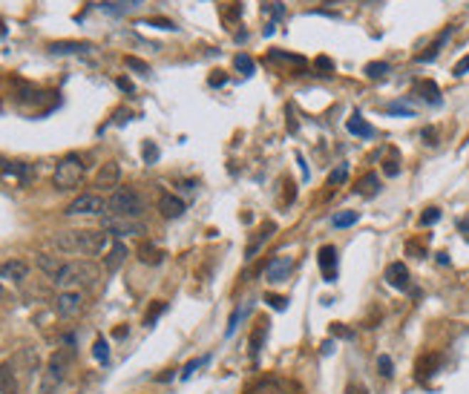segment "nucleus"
<instances>
[{
  "label": "nucleus",
  "mask_w": 469,
  "mask_h": 394,
  "mask_svg": "<svg viewBox=\"0 0 469 394\" xmlns=\"http://www.w3.org/2000/svg\"><path fill=\"white\" fill-rule=\"evenodd\" d=\"M96 279H98V268L90 259H72L61 265V271L52 276V285L58 291H78L81 285H93Z\"/></svg>",
  "instance_id": "1"
},
{
  "label": "nucleus",
  "mask_w": 469,
  "mask_h": 394,
  "mask_svg": "<svg viewBox=\"0 0 469 394\" xmlns=\"http://www.w3.org/2000/svg\"><path fill=\"white\" fill-rule=\"evenodd\" d=\"M144 213V202L133 187H115L107 199V216H121V219H138Z\"/></svg>",
  "instance_id": "2"
},
{
  "label": "nucleus",
  "mask_w": 469,
  "mask_h": 394,
  "mask_svg": "<svg viewBox=\"0 0 469 394\" xmlns=\"http://www.w3.org/2000/svg\"><path fill=\"white\" fill-rule=\"evenodd\" d=\"M69 363H72V351L69 348H61L49 357L46 368H43V377H41V394H55L69 371Z\"/></svg>",
  "instance_id": "3"
},
{
  "label": "nucleus",
  "mask_w": 469,
  "mask_h": 394,
  "mask_svg": "<svg viewBox=\"0 0 469 394\" xmlns=\"http://www.w3.org/2000/svg\"><path fill=\"white\" fill-rule=\"evenodd\" d=\"M84 170L87 165L78 159V155H63V159L55 165V173H52V185L58 190H75L84 179Z\"/></svg>",
  "instance_id": "4"
},
{
  "label": "nucleus",
  "mask_w": 469,
  "mask_h": 394,
  "mask_svg": "<svg viewBox=\"0 0 469 394\" xmlns=\"http://www.w3.org/2000/svg\"><path fill=\"white\" fill-rule=\"evenodd\" d=\"M107 210V199L101 193H81L66 204V216H101Z\"/></svg>",
  "instance_id": "5"
},
{
  "label": "nucleus",
  "mask_w": 469,
  "mask_h": 394,
  "mask_svg": "<svg viewBox=\"0 0 469 394\" xmlns=\"http://www.w3.org/2000/svg\"><path fill=\"white\" fill-rule=\"evenodd\" d=\"M84 311V294L81 291H58L55 296V313L61 320H72Z\"/></svg>",
  "instance_id": "6"
},
{
  "label": "nucleus",
  "mask_w": 469,
  "mask_h": 394,
  "mask_svg": "<svg viewBox=\"0 0 469 394\" xmlns=\"http://www.w3.org/2000/svg\"><path fill=\"white\" fill-rule=\"evenodd\" d=\"M104 230L110 236H141L144 224L138 219H121V216H104Z\"/></svg>",
  "instance_id": "7"
},
{
  "label": "nucleus",
  "mask_w": 469,
  "mask_h": 394,
  "mask_svg": "<svg viewBox=\"0 0 469 394\" xmlns=\"http://www.w3.org/2000/svg\"><path fill=\"white\" fill-rule=\"evenodd\" d=\"M274 233H277V224H274V222H265L262 227H257V230L251 233V239H248V245H245V259H248V262L268 245V239H271Z\"/></svg>",
  "instance_id": "8"
},
{
  "label": "nucleus",
  "mask_w": 469,
  "mask_h": 394,
  "mask_svg": "<svg viewBox=\"0 0 469 394\" xmlns=\"http://www.w3.org/2000/svg\"><path fill=\"white\" fill-rule=\"evenodd\" d=\"M118 182H121V167L115 162H107V165L98 167V173H96V187L98 190H115Z\"/></svg>",
  "instance_id": "9"
},
{
  "label": "nucleus",
  "mask_w": 469,
  "mask_h": 394,
  "mask_svg": "<svg viewBox=\"0 0 469 394\" xmlns=\"http://www.w3.org/2000/svg\"><path fill=\"white\" fill-rule=\"evenodd\" d=\"M291 271H294V259L291 256H277L265 268V282H285L291 276Z\"/></svg>",
  "instance_id": "10"
},
{
  "label": "nucleus",
  "mask_w": 469,
  "mask_h": 394,
  "mask_svg": "<svg viewBox=\"0 0 469 394\" xmlns=\"http://www.w3.org/2000/svg\"><path fill=\"white\" fill-rule=\"evenodd\" d=\"M317 259H320L323 279L326 282H337V248L334 245H323L320 254H317Z\"/></svg>",
  "instance_id": "11"
},
{
  "label": "nucleus",
  "mask_w": 469,
  "mask_h": 394,
  "mask_svg": "<svg viewBox=\"0 0 469 394\" xmlns=\"http://www.w3.org/2000/svg\"><path fill=\"white\" fill-rule=\"evenodd\" d=\"M52 245H55V251H61V254H78V248H81V230L55 233V236H52Z\"/></svg>",
  "instance_id": "12"
},
{
  "label": "nucleus",
  "mask_w": 469,
  "mask_h": 394,
  "mask_svg": "<svg viewBox=\"0 0 469 394\" xmlns=\"http://www.w3.org/2000/svg\"><path fill=\"white\" fill-rule=\"evenodd\" d=\"M29 276V262L24 259H9V262H0V279H9V282H24Z\"/></svg>",
  "instance_id": "13"
},
{
  "label": "nucleus",
  "mask_w": 469,
  "mask_h": 394,
  "mask_svg": "<svg viewBox=\"0 0 469 394\" xmlns=\"http://www.w3.org/2000/svg\"><path fill=\"white\" fill-rule=\"evenodd\" d=\"M386 282L392 288H398V291H406L409 288V268L403 262H392L386 268Z\"/></svg>",
  "instance_id": "14"
},
{
  "label": "nucleus",
  "mask_w": 469,
  "mask_h": 394,
  "mask_svg": "<svg viewBox=\"0 0 469 394\" xmlns=\"http://www.w3.org/2000/svg\"><path fill=\"white\" fill-rule=\"evenodd\" d=\"M159 213H162L165 219H179V216L185 213V202H182L179 196H173V193H162V199H159Z\"/></svg>",
  "instance_id": "15"
},
{
  "label": "nucleus",
  "mask_w": 469,
  "mask_h": 394,
  "mask_svg": "<svg viewBox=\"0 0 469 394\" xmlns=\"http://www.w3.org/2000/svg\"><path fill=\"white\" fill-rule=\"evenodd\" d=\"M0 394H21V385H18L12 363H0Z\"/></svg>",
  "instance_id": "16"
},
{
  "label": "nucleus",
  "mask_w": 469,
  "mask_h": 394,
  "mask_svg": "<svg viewBox=\"0 0 469 394\" xmlns=\"http://www.w3.org/2000/svg\"><path fill=\"white\" fill-rule=\"evenodd\" d=\"M265 337H268V323L259 320V323L254 326L251 337H248V351H251V357H259V351H262V346H265Z\"/></svg>",
  "instance_id": "17"
},
{
  "label": "nucleus",
  "mask_w": 469,
  "mask_h": 394,
  "mask_svg": "<svg viewBox=\"0 0 469 394\" xmlns=\"http://www.w3.org/2000/svg\"><path fill=\"white\" fill-rule=\"evenodd\" d=\"M452 32H455V26H446V29H443V32H440V35H438V38H435L432 43H429V49L418 55V61H421V63H426V61H432V58H435V55H438V52L443 49V43H446V41L452 38Z\"/></svg>",
  "instance_id": "18"
},
{
  "label": "nucleus",
  "mask_w": 469,
  "mask_h": 394,
  "mask_svg": "<svg viewBox=\"0 0 469 394\" xmlns=\"http://www.w3.org/2000/svg\"><path fill=\"white\" fill-rule=\"evenodd\" d=\"M130 254H127V248L121 245V242H115L110 251H107V256H104V268L113 274V271H118L121 265H124V259H127Z\"/></svg>",
  "instance_id": "19"
},
{
  "label": "nucleus",
  "mask_w": 469,
  "mask_h": 394,
  "mask_svg": "<svg viewBox=\"0 0 469 394\" xmlns=\"http://www.w3.org/2000/svg\"><path fill=\"white\" fill-rule=\"evenodd\" d=\"M360 196H366V199H371V196H377L380 193V179H377V173H366L360 182H357V187H354Z\"/></svg>",
  "instance_id": "20"
},
{
  "label": "nucleus",
  "mask_w": 469,
  "mask_h": 394,
  "mask_svg": "<svg viewBox=\"0 0 469 394\" xmlns=\"http://www.w3.org/2000/svg\"><path fill=\"white\" fill-rule=\"evenodd\" d=\"M138 259H141L144 265H162V262H165V251L155 248V245H141V248H138Z\"/></svg>",
  "instance_id": "21"
},
{
  "label": "nucleus",
  "mask_w": 469,
  "mask_h": 394,
  "mask_svg": "<svg viewBox=\"0 0 469 394\" xmlns=\"http://www.w3.org/2000/svg\"><path fill=\"white\" fill-rule=\"evenodd\" d=\"M415 90L421 93V98H423L426 104H440V90H438L435 81H418Z\"/></svg>",
  "instance_id": "22"
},
{
  "label": "nucleus",
  "mask_w": 469,
  "mask_h": 394,
  "mask_svg": "<svg viewBox=\"0 0 469 394\" xmlns=\"http://www.w3.org/2000/svg\"><path fill=\"white\" fill-rule=\"evenodd\" d=\"M349 133H351V135H363V138H371V135H374V130H371V127L363 121V115H357V113L349 118Z\"/></svg>",
  "instance_id": "23"
},
{
  "label": "nucleus",
  "mask_w": 469,
  "mask_h": 394,
  "mask_svg": "<svg viewBox=\"0 0 469 394\" xmlns=\"http://www.w3.org/2000/svg\"><path fill=\"white\" fill-rule=\"evenodd\" d=\"M61 265H63V262H61L58 256H49V254H41V256H38V268H41V271H43L49 279H52V276L61 271Z\"/></svg>",
  "instance_id": "24"
},
{
  "label": "nucleus",
  "mask_w": 469,
  "mask_h": 394,
  "mask_svg": "<svg viewBox=\"0 0 469 394\" xmlns=\"http://www.w3.org/2000/svg\"><path fill=\"white\" fill-rule=\"evenodd\" d=\"M55 55H66V52H87L90 49V43H72V41H58V43H52L49 46Z\"/></svg>",
  "instance_id": "25"
},
{
  "label": "nucleus",
  "mask_w": 469,
  "mask_h": 394,
  "mask_svg": "<svg viewBox=\"0 0 469 394\" xmlns=\"http://www.w3.org/2000/svg\"><path fill=\"white\" fill-rule=\"evenodd\" d=\"M233 66H237V72H242V75H254V69H257L254 58L245 55V52H239L237 58H233Z\"/></svg>",
  "instance_id": "26"
},
{
  "label": "nucleus",
  "mask_w": 469,
  "mask_h": 394,
  "mask_svg": "<svg viewBox=\"0 0 469 394\" xmlns=\"http://www.w3.org/2000/svg\"><path fill=\"white\" fill-rule=\"evenodd\" d=\"M357 219H360V216H357V210H340V213H334L331 224H334V227H351Z\"/></svg>",
  "instance_id": "27"
},
{
  "label": "nucleus",
  "mask_w": 469,
  "mask_h": 394,
  "mask_svg": "<svg viewBox=\"0 0 469 394\" xmlns=\"http://www.w3.org/2000/svg\"><path fill=\"white\" fill-rule=\"evenodd\" d=\"M377 371H380V377H392L395 374V363H392V357H388V354H380L377 357Z\"/></svg>",
  "instance_id": "28"
},
{
  "label": "nucleus",
  "mask_w": 469,
  "mask_h": 394,
  "mask_svg": "<svg viewBox=\"0 0 469 394\" xmlns=\"http://www.w3.org/2000/svg\"><path fill=\"white\" fill-rule=\"evenodd\" d=\"M388 72V63L386 61H371V63H366V75L368 78H383Z\"/></svg>",
  "instance_id": "29"
},
{
  "label": "nucleus",
  "mask_w": 469,
  "mask_h": 394,
  "mask_svg": "<svg viewBox=\"0 0 469 394\" xmlns=\"http://www.w3.org/2000/svg\"><path fill=\"white\" fill-rule=\"evenodd\" d=\"M346 176H349V165H337V167L331 170V176H329V187L343 185V182H346Z\"/></svg>",
  "instance_id": "30"
},
{
  "label": "nucleus",
  "mask_w": 469,
  "mask_h": 394,
  "mask_svg": "<svg viewBox=\"0 0 469 394\" xmlns=\"http://www.w3.org/2000/svg\"><path fill=\"white\" fill-rule=\"evenodd\" d=\"M165 308H168L165 302H155V305H153V308L147 311V317H144V326H153V323H155V320H159L162 313H165Z\"/></svg>",
  "instance_id": "31"
},
{
  "label": "nucleus",
  "mask_w": 469,
  "mask_h": 394,
  "mask_svg": "<svg viewBox=\"0 0 469 394\" xmlns=\"http://www.w3.org/2000/svg\"><path fill=\"white\" fill-rule=\"evenodd\" d=\"M93 354H96V360H101V363H107L110 360V348H107V340H96V346H93Z\"/></svg>",
  "instance_id": "32"
},
{
  "label": "nucleus",
  "mask_w": 469,
  "mask_h": 394,
  "mask_svg": "<svg viewBox=\"0 0 469 394\" xmlns=\"http://www.w3.org/2000/svg\"><path fill=\"white\" fill-rule=\"evenodd\" d=\"M435 366H438V357H423V360L418 363V374H421V377H426V374H435V371H432Z\"/></svg>",
  "instance_id": "33"
},
{
  "label": "nucleus",
  "mask_w": 469,
  "mask_h": 394,
  "mask_svg": "<svg viewBox=\"0 0 469 394\" xmlns=\"http://www.w3.org/2000/svg\"><path fill=\"white\" fill-rule=\"evenodd\" d=\"M383 173H386V176H398V173H401L398 155H392V159H386V162H383Z\"/></svg>",
  "instance_id": "34"
},
{
  "label": "nucleus",
  "mask_w": 469,
  "mask_h": 394,
  "mask_svg": "<svg viewBox=\"0 0 469 394\" xmlns=\"http://www.w3.org/2000/svg\"><path fill=\"white\" fill-rule=\"evenodd\" d=\"M438 219H440V207H426V213L421 216V224L429 227V224H435Z\"/></svg>",
  "instance_id": "35"
},
{
  "label": "nucleus",
  "mask_w": 469,
  "mask_h": 394,
  "mask_svg": "<svg viewBox=\"0 0 469 394\" xmlns=\"http://www.w3.org/2000/svg\"><path fill=\"white\" fill-rule=\"evenodd\" d=\"M265 302H268L274 311H285V308H288V299H285V296H279V294H268V296H265Z\"/></svg>",
  "instance_id": "36"
},
{
  "label": "nucleus",
  "mask_w": 469,
  "mask_h": 394,
  "mask_svg": "<svg viewBox=\"0 0 469 394\" xmlns=\"http://www.w3.org/2000/svg\"><path fill=\"white\" fill-rule=\"evenodd\" d=\"M331 337H340V340H354V331H351V328H346L343 323H334V326H331Z\"/></svg>",
  "instance_id": "37"
},
{
  "label": "nucleus",
  "mask_w": 469,
  "mask_h": 394,
  "mask_svg": "<svg viewBox=\"0 0 469 394\" xmlns=\"http://www.w3.org/2000/svg\"><path fill=\"white\" fill-rule=\"evenodd\" d=\"M242 313H245V308H237V311L230 313V323H227V337H230L233 331L239 328V320H242Z\"/></svg>",
  "instance_id": "38"
},
{
  "label": "nucleus",
  "mask_w": 469,
  "mask_h": 394,
  "mask_svg": "<svg viewBox=\"0 0 469 394\" xmlns=\"http://www.w3.org/2000/svg\"><path fill=\"white\" fill-rule=\"evenodd\" d=\"M205 363H207V357H205V360H193V363H187V366H185V371H182V380H187V377H190L199 366H205Z\"/></svg>",
  "instance_id": "39"
},
{
  "label": "nucleus",
  "mask_w": 469,
  "mask_h": 394,
  "mask_svg": "<svg viewBox=\"0 0 469 394\" xmlns=\"http://www.w3.org/2000/svg\"><path fill=\"white\" fill-rule=\"evenodd\" d=\"M466 72H469V55H466V58H460V61L455 63L452 75H458V78H460V75H466Z\"/></svg>",
  "instance_id": "40"
},
{
  "label": "nucleus",
  "mask_w": 469,
  "mask_h": 394,
  "mask_svg": "<svg viewBox=\"0 0 469 394\" xmlns=\"http://www.w3.org/2000/svg\"><path fill=\"white\" fill-rule=\"evenodd\" d=\"M388 113H401V115H415V110H412V107H406V104H392V107H388Z\"/></svg>",
  "instance_id": "41"
},
{
  "label": "nucleus",
  "mask_w": 469,
  "mask_h": 394,
  "mask_svg": "<svg viewBox=\"0 0 469 394\" xmlns=\"http://www.w3.org/2000/svg\"><path fill=\"white\" fill-rule=\"evenodd\" d=\"M124 63H127V66H133V69H138V72H147V63H144V61H138V58H124Z\"/></svg>",
  "instance_id": "42"
},
{
  "label": "nucleus",
  "mask_w": 469,
  "mask_h": 394,
  "mask_svg": "<svg viewBox=\"0 0 469 394\" xmlns=\"http://www.w3.org/2000/svg\"><path fill=\"white\" fill-rule=\"evenodd\" d=\"M346 394H368V391H366L363 385H357V383H349V385H346Z\"/></svg>",
  "instance_id": "43"
},
{
  "label": "nucleus",
  "mask_w": 469,
  "mask_h": 394,
  "mask_svg": "<svg viewBox=\"0 0 469 394\" xmlns=\"http://www.w3.org/2000/svg\"><path fill=\"white\" fill-rule=\"evenodd\" d=\"M155 155H159V150H155V147H150V144H147V147H144V159H147V162H153Z\"/></svg>",
  "instance_id": "44"
},
{
  "label": "nucleus",
  "mask_w": 469,
  "mask_h": 394,
  "mask_svg": "<svg viewBox=\"0 0 469 394\" xmlns=\"http://www.w3.org/2000/svg\"><path fill=\"white\" fill-rule=\"evenodd\" d=\"M317 66L326 69V75H331V61L329 58H317Z\"/></svg>",
  "instance_id": "45"
},
{
  "label": "nucleus",
  "mask_w": 469,
  "mask_h": 394,
  "mask_svg": "<svg viewBox=\"0 0 469 394\" xmlns=\"http://www.w3.org/2000/svg\"><path fill=\"white\" fill-rule=\"evenodd\" d=\"M423 138H426V144H438V141H435V130H432V127H426V130H423Z\"/></svg>",
  "instance_id": "46"
},
{
  "label": "nucleus",
  "mask_w": 469,
  "mask_h": 394,
  "mask_svg": "<svg viewBox=\"0 0 469 394\" xmlns=\"http://www.w3.org/2000/svg\"><path fill=\"white\" fill-rule=\"evenodd\" d=\"M225 81H227L225 75H213V78H210V84H213V87H219V84H225Z\"/></svg>",
  "instance_id": "47"
},
{
  "label": "nucleus",
  "mask_w": 469,
  "mask_h": 394,
  "mask_svg": "<svg viewBox=\"0 0 469 394\" xmlns=\"http://www.w3.org/2000/svg\"><path fill=\"white\" fill-rule=\"evenodd\" d=\"M118 87H121V90H130V93H133V84H130V81H124V78H121V81H118Z\"/></svg>",
  "instance_id": "48"
},
{
  "label": "nucleus",
  "mask_w": 469,
  "mask_h": 394,
  "mask_svg": "<svg viewBox=\"0 0 469 394\" xmlns=\"http://www.w3.org/2000/svg\"><path fill=\"white\" fill-rule=\"evenodd\" d=\"M6 165H9L6 159H0V176H4V170H6Z\"/></svg>",
  "instance_id": "49"
},
{
  "label": "nucleus",
  "mask_w": 469,
  "mask_h": 394,
  "mask_svg": "<svg viewBox=\"0 0 469 394\" xmlns=\"http://www.w3.org/2000/svg\"><path fill=\"white\" fill-rule=\"evenodd\" d=\"M6 299V291H4V285H0V302H4Z\"/></svg>",
  "instance_id": "50"
},
{
  "label": "nucleus",
  "mask_w": 469,
  "mask_h": 394,
  "mask_svg": "<svg viewBox=\"0 0 469 394\" xmlns=\"http://www.w3.org/2000/svg\"><path fill=\"white\" fill-rule=\"evenodd\" d=\"M460 227H463V230H469V219H463V222H460Z\"/></svg>",
  "instance_id": "51"
}]
</instances>
